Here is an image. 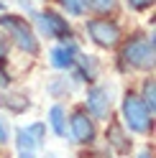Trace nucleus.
Here are the masks:
<instances>
[{
	"label": "nucleus",
	"mask_w": 156,
	"mask_h": 158,
	"mask_svg": "<svg viewBox=\"0 0 156 158\" xmlns=\"http://www.w3.org/2000/svg\"><path fill=\"white\" fill-rule=\"evenodd\" d=\"M8 140H11V125L5 117H0V143H8Z\"/></svg>",
	"instance_id": "16"
},
{
	"label": "nucleus",
	"mask_w": 156,
	"mask_h": 158,
	"mask_svg": "<svg viewBox=\"0 0 156 158\" xmlns=\"http://www.w3.org/2000/svg\"><path fill=\"white\" fill-rule=\"evenodd\" d=\"M33 18H36V26L41 28V33H44V36H49V38H62V41H67V38L72 36L67 18H62L59 13H54V10L33 13Z\"/></svg>",
	"instance_id": "6"
},
{
	"label": "nucleus",
	"mask_w": 156,
	"mask_h": 158,
	"mask_svg": "<svg viewBox=\"0 0 156 158\" xmlns=\"http://www.w3.org/2000/svg\"><path fill=\"white\" fill-rule=\"evenodd\" d=\"M123 61L136 66V69H151L154 66V38L151 36L133 38L123 48Z\"/></svg>",
	"instance_id": "4"
},
{
	"label": "nucleus",
	"mask_w": 156,
	"mask_h": 158,
	"mask_svg": "<svg viewBox=\"0 0 156 158\" xmlns=\"http://www.w3.org/2000/svg\"><path fill=\"white\" fill-rule=\"evenodd\" d=\"M49 127H51L54 135H59V138L67 135V110L62 105H54L51 110H49Z\"/></svg>",
	"instance_id": "10"
},
{
	"label": "nucleus",
	"mask_w": 156,
	"mask_h": 158,
	"mask_svg": "<svg viewBox=\"0 0 156 158\" xmlns=\"http://www.w3.org/2000/svg\"><path fill=\"white\" fill-rule=\"evenodd\" d=\"M0 10H3V3H0Z\"/></svg>",
	"instance_id": "20"
},
{
	"label": "nucleus",
	"mask_w": 156,
	"mask_h": 158,
	"mask_svg": "<svg viewBox=\"0 0 156 158\" xmlns=\"http://www.w3.org/2000/svg\"><path fill=\"white\" fill-rule=\"evenodd\" d=\"M138 158H151V153H149V151H143V153H141Z\"/></svg>",
	"instance_id": "19"
},
{
	"label": "nucleus",
	"mask_w": 156,
	"mask_h": 158,
	"mask_svg": "<svg viewBox=\"0 0 156 158\" xmlns=\"http://www.w3.org/2000/svg\"><path fill=\"white\" fill-rule=\"evenodd\" d=\"M77 56H80V51H77V44L72 41H64L59 46H54L51 51H49V64H51L54 69H72L74 61H77Z\"/></svg>",
	"instance_id": "9"
},
{
	"label": "nucleus",
	"mask_w": 156,
	"mask_h": 158,
	"mask_svg": "<svg viewBox=\"0 0 156 158\" xmlns=\"http://www.w3.org/2000/svg\"><path fill=\"white\" fill-rule=\"evenodd\" d=\"M0 28L15 38L18 48H23L26 54H38V38L36 33L31 31V26H28L23 18H15V15H3L0 18Z\"/></svg>",
	"instance_id": "2"
},
{
	"label": "nucleus",
	"mask_w": 156,
	"mask_h": 158,
	"mask_svg": "<svg viewBox=\"0 0 156 158\" xmlns=\"http://www.w3.org/2000/svg\"><path fill=\"white\" fill-rule=\"evenodd\" d=\"M44 138H46V125L44 123H33V125L18 127V130H15L18 158H36L38 148L44 145Z\"/></svg>",
	"instance_id": "3"
},
{
	"label": "nucleus",
	"mask_w": 156,
	"mask_h": 158,
	"mask_svg": "<svg viewBox=\"0 0 156 158\" xmlns=\"http://www.w3.org/2000/svg\"><path fill=\"white\" fill-rule=\"evenodd\" d=\"M0 105L3 107H8L11 112H23V110H28V100L23 94H0Z\"/></svg>",
	"instance_id": "12"
},
{
	"label": "nucleus",
	"mask_w": 156,
	"mask_h": 158,
	"mask_svg": "<svg viewBox=\"0 0 156 158\" xmlns=\"http://www.w3.org/2000/svg\"><path fill=\"white\" fill-rule=\"evenodd\" d=\"M141 102L146 105V110H149L154 115V79H149V82H143V97H141Z\"/></svg>",
	"instance_id": "14"
},
{
	"label": "nucleus",
	"mask_w": 156,
	"mask_h": 158,
	"mask_svg": "<svg viewBox=\"0 0 156 158\" xmlns=\"http://www.w3.org/2000/svg\"><path fill=\"white\" fill-rule=\"evenodd\" d=\"M108 143H110L118 153H125V151L131 148V140H125L120 125H110V127H108Z\"/></svg>",
	"instance_id": "11"
},
{
	"label": "nucleus",
	"mask_w": 156,
	"mask_h": 158,
	"mask_svg": "<svg viewBox=\"0 0 156 158\" xmlns=\"http://www.w3.org/2000/svg\"><path fill=\"white\" fill-rule=\"evenodd\" d=\"M87 33H90V38L102 46V48H113L115 44L120 41V28L118 23L108 21V18H95V21H87Z\"/></svg>",
	"instance_id": "5"
},
{
	"label": "nucleus",
	"mask_w": 156,
	"mask_h": 158,
	"mask_svg": "<svg viewBox=\"0 0 156 158\" xmlns=\"http://www.w3.org/2000/svg\"><path fill=\"white\" fill-rule=\"evenodd\" d=\"M120 112H123V123L131 127L133 133H149L151 130V112L146 110V105L141 102V97L136 94H125L123 97V105H120Z\"/></svg>",
	"instance_id": "1"
},
{
	"label": "nucleus",
	"mask_w": 156,
	"mask_h": 158,
	"mask_svg": "<svg viewBox=\"0 0 156 158\" xmlns=\"http://www.w3.org/2000/svg\"><path fill=\"white\" fill-rule=\"evenodd\" d=\"M125 3H128V5L133 8V10H146V8H149V5L154 3V0H125Z\"/></svg>",
	"instance_id": "17"
},
{
	"label": "nucleus",
	"mask_w": 156,
	"mask_h": 158,
	"mask_svg": "<svg viewBox=\"0 0 156 158\" xmlns=\"http://www.w3.org/2000/svg\"><path fill=\"white\" fill-rule=\"evenodd\" d=\"M69 133H72V138H74V143L87 145V143L95 140V123L80 110V112H74V115L69 117Z\"/></svg>",
	"instance_id": "8"
},
{
	"label": "nucleus",
	"mask_w": 156,
	"mask_h": 158,
	"mask_svg": "<svg viewBox=\"0 0 156 158\" xmlns=\"http://www.w3.org/2000/svg\"><path fill=\"white\" fill-rule=\"evenodd\" d=\"M82 3L95 13H108V10L115 8V0H82Z\"/></svg>",
	"instance_id": "13"
},
{
	"label": "nucleus",
	"mask_w": 156,
	"mask_h": 158,
	"mask_svg": "<svg viewBox=\"0 0 156 158\" xmlns=\"http://www.w3.org/2000/svg\"><path fill=\"white\" fill-rule=\"evenodd\" d=\"M110 107H113V94H110L108 87H92V89L87 92V110H90L92 117L108 120Z\"/></svg>",
	"instance_id": "7"
},
{
	"label": "nucleus",
	"mask_w": 156,
	"mask_h": 158,
	"mask_svg": "<svg viewBox=\"0 0 156 158\" xmlns=\"http://www.w3.org/2000/svg\"><path fill=\"white\" fill-rule=\"evenodd\" d=\"M59 3L67 8L69 15H82L84 13V3H82V0H59Z\"/></svg>",
	"instance_id": "15"
},
{
	"label": "nucleus",
	"mask_w": 156,
	"mask_h": 158,
	"mask_svg": "<svg viewBox=\"0 0 156 158\" xmlns=\"http://www.w3.org/2000/svg\"><path fill=\"white\" fill-rule=\"evenodd\" d=\"M5 56H8V41H5V38H0V64H3Z\"/></svg>",
	"instance_id": "18"
}]
</instances>
